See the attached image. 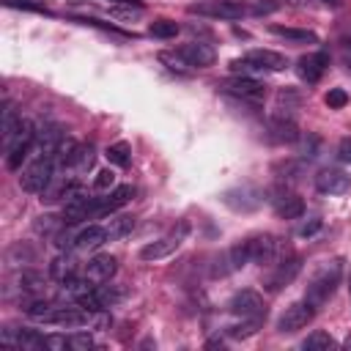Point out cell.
I'll use <instances>...</instances> for the list:
<instances>
[{
    "mask_svg": "<svg viewBox=\"0 0 351 351\" xmlns=\"http://www.w3.org/2000/svg\"><path fill=\"white\" fill-rule=\"evenodd\" d=\"M337 343H335V337L329 335V332H313V335H307V340L302 343V348H307V351H329V348H335Z\"/></svg>",
    "mask_w": 351,
    "mask_h": 351,
    "instance_id": "f1b7e54d",
    "label": "cell"
},
{
    "mask_svg": "<svg viewBox=\"0 0 351 351\" xmlns=\"http://www.w3.org/2000/svg\"><path fill=\"white\" fill-rule=\"evenodd\" d=\"M271 206H274V211H277V217H282V219H299L302 214H304V200L296 195V192H291V189H274L271 192Z\"/></svg>",
    "mask_w": 351,
    "mask_h": 351,
    "instance_id": "8fae6325",
    "label": "cell"
},
{
    "mask_svg": "<svg viewBox=\"0 0 351 351\" xmlns=\"http://www.w3.org/2000/svg\"><path fill=\"white\" fill-rule=\"evenodd\" d=\"M233 195H239L241 200H236V203H230V208H236V211H255L258 206H261V192L258 189H252V186H239V189H230Z\"/></svg>",
    "mask_w": 351,
    "mask_h": 351,
    "instance_id": "603a6c76",
    "label": "cell"
},
{
    "mask_svg": "<svg viewBox=\"0 0 351 351\" xmlns=\"http://www.w3.org/2000/svg\"><path fill=\"white\" fill-rule=\"evenodd\" d=\"M55 217H38V222H36V230L38 233H52V228H58L60 222H52Z\"/></svg>",
    "mask_w": 351,
    "mask_h": 351,
    "instance_id": "8d00e7d4",
    "label": "cell"
},
{
    "mask_svg": "<svg viewBox=\"0 0 351 351\" xmlns=\"http://www.w3.org/2000/svg\"><path fill=\"white\" fill-rule=\"evenodd\" d=\"M313 315H315V307H313L307 299H304V302H293V304H288L285 313L277 318V332H282V335L299 332V329H304V326L313 321Z\"/></svg>",
    "mask_w": 351,
    "mask_h": 351,
    "instance_id": "9c48e42d",
    "label": "cell"
},
{
    "mask_svg": "<svg viewBox=\"0 0 351 351\" xmlns=\"http://www.w3.org/2000/svg\"><path fill=\"white\" fill-rule=\"evenodd\" d=\"M77 189H80V186H77V181H71V178H58V181H49V186L41 192V195H44L41 200H47V203H55V200L71 197Z\"/></svg>",
    "mask_w": 351,
    "mask_h": 351,
    "instance_id": "ffe728a7",
    "label": "cell"
},
{
    "mask_svg": "<svg viewBox=\"0 0 351 351\" xmlns=\"http://www.w3.org/2000/svg\"><path fill=\"white\" fill-rule=\"evenodd\" d=\"M326 66H329V55L326 52H310V55H304V58H299V63H296V74L304 80V82H318L321 80V74L326 71Z\"/></svg>",
    "mask_w": 351,
    "mask_h": 351,
    "instance_id": "9a60e30c",
    "label": "cell"
},
{
    "mask_svg": "<svg viewBox=\"0 0 351 351\" xmlns=\"http://www.w3.org/2000/svg\"><path fill=\"white\" fill-rule=\"evenodd\" d=\"M132 195H134V189L132 186H115L110 195H104V197H99V208H96V217H101V214H112V211H118L121 206H126L129 200H132Z\"/></svg>",
    "mask_w": 351,
    "mask_h": 351,
    "instance_id": "d6986e66",
    "label": "cell"
},
{
    "mask_svg": "<svg viewBox=\"0 0 351 351\" xmlns=\"http://www.w3.org/2000/svg\"><path fill=\"white\" fill-rule=\"evenodd\" d=\"M132 228H134V217H126V214L112 217V219L104 225V230H107V239H110V241H112V239H123V236H129V233H132Z\"/></svg>",
    "mask_w": 351,
    "mask_h": 351,
    "instance_id": "484cf974",
    "label": "cell"
},
{
    "mask_svg": "<svg viewBox=\"0 0 351 351\" xmlns=\"http://www.w3.org/2000/svg\"><path fill=\"white\" fill-rule=\"evenodd\" d=\"M274 8H277V3H271V0H255V3H252V8H250V11H252V14H258V16H261V14H271V11H274Z\"/></svg>",
    "mask_w": 351,
    "mask_h": 351,
    "instance_id": "d590c367",
    "label": "cell"
},
{
    "mask_svg": "<svg viewBox=\"0 0 351 351\" xmlns=\"http://www.w3.org/2000/svg\"><path fill=\"white\" fill-rule=\"evenodd\" d=\"M123 296H126V291H123V288H118V285H96V299H99L101 310H107V307L118 304Z\"/></svg>",
    "mask_w": 351,
    "mask_h": 351,
    "instance_id": "4316f807",
    "label": "cell"
},
{
    "mask_svg": "<svg viewBox=\"0 0 351 351\" xmlns=\"http://www.w3.org/2000/svg\"><path fill=\"white\" fill-rule=\"evenodd\" d=\"M332 110H340V107H346V101H348V93L343 90V88H332L329 93H326V99H324Z\"/></svg>",
    "mask_w": 351,
    "mask_h": 351,
    "instance_id": "1f68e13d",
    "label": "cell"
},
{
    "mask_svg": "<svg viewBox=\"0 0 351 351\" xmlns=\"http://www.w3.org/2000/svg\"><path fill=\"white\" fill-rule=\"evenodd\" d=\"M340 280H343V261H340V258H332V261L318 263L315 271H313V277H310V282H307L304 299H307L315 310L324 307V304L332 299V293L337 291Z\"/></svg>",
    "mask_w": 351,
    "mask_h": 351,
    "instance_id": "6da1fadb",
    "label": "cell"
},
{
    "mask_svg": "<svg viewBox=\"0 0 351 351\" xmlns=\"http://www.w3.org/2000/svg\"><path fill=\"white\" fill-rule=\"evenodd\" d=\"M96 208H99V197H90L85 192H74L71 197H66V206H63V219L66 225H77L88 217H96Z\"/></svg>",
    "mask_w": 351,
    "mask_h": 351,
    "instance_id": "30bf717a",
    "label": "cell"
},
{
    "mask_svg": "<svg viewBox=\"0 0 351 351\" xmlns=\"http://www.w3.org/2000/svg\"><path fill=\"white\" fill-rule=\"evenodd\" d=\"M49 274L58 280V282H66L71 277H77V261L71 255H58L52 263H49Z\"/></svg>",
    "mask_w": 351,
    "mask_h": 351,
    "instance_id": "7402d4cb",
    "label": "cell"
},
{
    "mask_svg": "<svg viewBox=\"0 0 351 351\" xmlns=\"http://www.w3.org/2000/svg\"><path fill=\"white\" fill-rule=\"evenodd\" d=\"M219 90H222V93H228V96H233V99L258 101V99H263L266 85H263L261 80H255V77L236 74V77H230V80H222V82H219Z\"/></svg>",
    "mask_w": 351,
    "mask_h": 351,
    "instance_id": "52a82bcc",
    "label": "cell"
},
{
    "mask_svg": "<svg viewBox=\"0 0 351 351\" xmlns=\"http://www.w3.org/2000/svg\"><path fill=\"white\" fill-rule=\"evenodd\" d=\"M112 3H118V5H137V8H143V5H140V0H112Z\"/></svg>",
    "mask_w": 351,
    "mask_h": 351,
    "instance_id": "ab89813d",
    "label": "cell"
},
{
    "mask_svg": "<svg viewBox=\"0 0 351 351\" xmlns=\"http://www.w3.org/2000/svg\"><path fill=\"white\" fill-rule=\"evenodd\" d=\"M148 33H151L154 38H176L178 25H176L173 19H156V22L148 25Z\"/></svg>",
    "mask_w": 351,
    "mask_h": 351,
    "instance_id": "f546056e",
    "label": "cell"
},
{
    "mask_svg": "<svg viewBox=\"0 0 351 351\" xmlns=\"http://www.w3.org/2000/svg\"><path fill=\"white\" fill-rule=\"evenodd\" d=\"M337 159L346 162V165H351V137H343L337 143Z\"/></svg>",
    "mask_w": 351,
    "mask_h": 351,
    "instance_id": "e575fe53",
    "label": "cell"
},
{
    "mask_svg": "<svg viewBox=\"0 0 351 351\" xmlns=\"http://www.w3.org/2000/svg\"><path fill=\"white\" fill-rule=\"evenodd\" d=\"M271 33L291 41V44H315L318 36L313 30H299V27H282V25H271Z\"/></svg>",
    "mask_w": 351,
    "mask_h": 351,
    "instance_id": "44dd1931",
    "label": "cell"
},
{
    "mask_svg": "<svg viewBox=\"0 0 351 351\" xmlns=\"http://www.w3.org/2000/svg\"><path fill=\"white\" fill-rule=\"evenodd\" d=\"M228 310L236 318H241V321L261 324L266 318V304H263L261 293H255V291H239V293H233L230 302H228Z\"/></svg>",
    "mask_w": 351,
    "mask_h": 351,
    "instance_id": "277c9868",
    "label": "cell"
},
{
    "mask_svg": "<svg viewBox=\"0 0 351 351\" xmlns=\"http://www.w3.org/2000/svg\"><path fill=\"white\" fill-rule=\"evenodd\" d=\"M178 49H181V55L189 60L192 69H206V66H211V63L217 60L214 47H211V44H203V41H189V44H181Z\"/></svg>",
    "mask_w": 351,
    "mask_h": 351,
    "instance_id": "e0dca14e",
    "label": "cell"
},
{
    "mask_svg": "<svg viewBox=\"0 0 351 351\" xmlns=\"http://www.w3.org/2000/svg\"><path fill=\"white\" fill-rule=\"evenodd\" d=\"M348 186H351V178L337 167H324L315 176V189L321 195H343Z\"/></svg>",
    "mask_w": 351,
    "mask_h": 351,
    "instance_id": "7c38bea8",
    "label": "cell"
},
{
    "mask_svg": "<svg viewBox=\"0 0 351 351\" xmlns=\"http://www.w3.org/2000/svg\"><path fill=\"white\" fill-rule=\"evenodd\" d=\"M115 269H118V261H115L112 255H93V258L85 263V277H88L90 282L101 285V282H110V277L115 274Z\"/></svg>",
    "mask_w": 351,
    "mask_h": 351,
    "instance_id": "2e32d148",
    "label": "cell"
},
{
    "mask_svg": "<svg viewBox=\"0 0 351 351\" xmlns=\"http://www.w3.org/2000/svg\"><path fill=\"white\" fill-rule=\"evenodd\" d=\"M90 167H93V148L77 143V148H74V154H71V159H69V170H74V173H88Z\"/></svg>",
    "mask_w": 351,
    "mask_h": 351,
    "instance_id": "cb8c5ba5",
    "label": "cell"
},
{
    "mask_svg": "<svg viewBox=\"0 0 351 351\" xmlns=\"http://www.w3.org/2000/svg\"><path fill=\"white\" fill-rule=\"evenodd\" d=\"M104 156L110 159V165H118V167H126L129 162H132V148H129V143H112L107 151H104Z\"/></svg>",
    "mask_w": 351,
    "mask_h": 351,
    "instance_id": "83f0119b",
    "label": "cell"
},
{
    "mask_svg": "<svg viewBox=\"0 0 351 351\" xmlns=\"http://www.w3.org/2000/svg\"><path fill=\"white\" fill-rule=\"evenodd\" d=\"M244 60L255 69V71H282L288 66L285 55L274 52V49H250L244 55Z\"/></svg>",
    "mask_w": 351,
    "mask_h": 351,
    "instance_id": "5bb4252c",
    "label": "cell"
},
{
    "mask_svg": "<svg viewBox=\"0 0 351 351\" xmlns=\"http://www.w3.org/2000/svg\"><path fill=\"white\" fill-rule=\"evenodd\" d=\"M239 244H241V250H244L250 263H261L263 266V263H274V261L282 258V241L277 236H271V233H258V236H250V239H244Z\"/></svg>",
    "mask_w": 351,
    "mask_h": 351,
    "instance_id": "7a4b0ae2",
    "label": "cell"
},
{
    "mask_svg": "<svg viewBox=\"0 0 351 351\" xmlns=\"http://www.w3.org/2000/svg\"><path fill=\"white\" fill-rule=\"evenodd\" d=\"M159 63H162V66H167V69H170V71H176V74H189V71H192V66H189V60L181 55V49L159 52Z\"/></svg>",
    "mask_w": 351,
    "mask_h": 351,
    "instance_id": "d4e9b609",
    "label": "cell"
},
{
    "mask_svg": "<svg viewBox=\"0 0 351 351\" xmlns=\"http://www.w3.org/2000/svg\"><path fill=\"white\" fill-rule=\"evenodd\" d=\"M299 271H302V258H299V255L280 258V261L274 263V269L263 277V288H266L269 293H277V291H282L285 285H291Z\"/></svg>",
    "mask_w": 351,
    "mask_h": 351,
    "instance_id": "8992f818",
    "label": "cell"
},
{
    "mask_svg": "<svg viewBox=\"0 0 351 351\" xmlns=\"http://www.w3.org/2000/svg\"><path fill=\"white\" fill-rule=\"evenodd\" d=\"M104 241H110L104 225H88V228H82L80 233H74V250H82V252L99 250Z\"/></svg>",
    "mask_w": 351,
    "mask_h": 351,
    "instance_id": "ac0fdd59",
    "label": "cell"
},
{
    "mask_svg": "<svg viewBox=\"0 0 351 351\" xmlns=\"http://www.w3.org/2000/svg\"><path fill=\"white\" fill-rule=\"evenodd\" d=\"M186 233H189V225H186V222H181V225H178V228H173L167 236H162V239H156V241L145 244V247L140 250V258H143V261H162V258L173 255V252L184 244Z\"/></svg>",
    "mask_w": 351,
    "mask_h": 351,
    "instance_id": "5b68a950",
    "label": "cell"
},
{
    "mask_svg": "<svg viewBox=\"0 0 351 351\" xmlns=\"http://www.w3.org/2000/svg\"><path fill=\"white\" fill-rule=\"evenodd\" d=\"M112 184H115V176H112V170H99V173H96V181H93V186H96L99 192H107Z\"/></svg>",
    "mask_w": 351,
    "mask_h": 351,
    "instance_id": "d6a6232c",
    "label": "cell"
},
{
    "mask_svg": "<svg viewBox=\"0 0 351 351\" xmlns=\"http://www.w3.org/2000/svg\"><path fill=\"white\" fill-rule=\"evenodd\" d=\"M299 3H321V5H332V8H337L343 0H299Z\"/></svg>",
    "mask_w": 351,
    "mask_h": 351,
    "instance_id": "f35d334b",
    "label": "cell"
},
{
    "mask_svg": "<svg viewBox=\"0 0 351 351\" xmlns=\"http://www.w3.org/2000/svg\"><path fill=\"white\" fill-rule=\"evenodd\" d=\"M96 343H93V337L88 335V332H77V335H71L69 337V348H74V351H88V348H93Z\"/></svg>",
    "mask_w": 351,
    "mask_h": 351,
    "instance_id": "4dcf8cb0",
    "label": "cell"
},
{
    "mask_svg": "<svg viewBox=\"0 0 351 351\" xmlns=\"http://www.w3.org/2000/svg\"><path fill=\"white\" fill-rule=\"evenodd\" d=\"M52 170H55V162L49 156H36L19 176V186L30 195H41L49 181H52Z\"/></svg>",
    "mask_w": 351,
    "mask_h": 351,
    "instance_id": "3957f363",
    "label": "cell"
},
{
    "mask_svg": "<svg viewBox=\"0 0 351 351\" xmlns=\"http://www.w3.org/2000/svg\"><path fill=\"white\" fill-rule=\"evenodd\" d=\"M321 228V219H313V222H304L302 228H299V236H313L315 230Z\"/></svg>",
    "mask_w": 351,
    "mask_h": 351,
    "instance_id": "74e56055",
    "label": "cell"
},
{
    "mask_svg": "<svg viewBox=\"0 0 351 351\" xmlns=\"http://www.w3.org/2000/svg\"><path fill=\"white\" fill-rule=\"evenodd\" d=\"M189 14L211 16V19H239L247 14V5L239 0H206V3L189 5Z\"/></svg>",
    "mask_w": 351,
    "mask_h": 351,
    "instance_id": "ba28073f",
    "label": "cell"
},
{
    "mask_svg": "<svg viewBox=\"0 0 351 351\" xmlns=\"http://www.w3.org/2000/svg\"><path fill=\"white\" fill-rule=\"evenodd\" d=\"M271 137L277 140V143H293V140H299V126H296V118H293V112L291 110H277L274 115H271Z\"/></svg>",
    "mask_w": 351,
    "mask_h": 351,
    "instance_id": "4fadbf2b",
    "label": "cell"
},
{
    "mask_svg": "<svg viewBox=\"0 0 351 351\" xmlns=\"http://www.w3.org/2000/svg\"><path fill=\"white\" fill-rule=\"evenodd\" d=\"M47 348L63 351V348H69V337L66 335H47Z\"/></svg>",
    "mask_w": 351,
    "mask_h": 351,
    "instance_id": "836d02e7",
    "label": "cell"
}]
</instances>
